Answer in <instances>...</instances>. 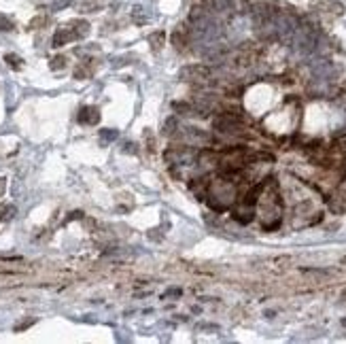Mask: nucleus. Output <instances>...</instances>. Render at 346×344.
Segmentation results:
<instances>
[{
	"mask_svg": "<svg viewBox=\"0 0 346 344\" xmlns=\"http://www.w3.org/2000/svg\"><path fill=\"white\" fill-rule=\"evenodd\" d=\"M210 70L206 64H189V66H183L178 70V79L185 81V83H202L210 79Z\"/></svg>",
	"mask_w": 346,
	"mask_h": 344,
	"instance_id": "nucleus-1",
	"label": "nucleus"
},
{
	"mask_svg": "<svg viewBox=\"0 0 346 344\" xmlns=\"http://www.w3.org/2000/svg\"><path fill=\"white\" fill-rule=\"evenodd\" d=\"M232 217L238 223H242V225H247V223H251L255 219V206H251V204H245V202H238L232 210Z\"/></svg>",
	"mask_w": 346,
	"mask_h": 344,
	"instance_id": "nucleus-2",
	"label": "nucleus"
},
{
	"mask_svg": "<svg viewBox=\"0 0 346 344\" xmlns=\"http://www.w3.org/2000/svg\"><path fill=\"white\" fill-rule=\"evenodd\" d=\"M76 119H79V123H83V125H96L100 121V108L98 106H92V104L81 106V111H79V115H76Z\"/></svg>",
	"mask_w": 346,
	"mask_h": 344,
	"instance_id": "nucleus-3",
	"label": "nucleus"
},
{
	"mask_svg": "<svg viewBox=\"0 0 346 344\" xmlns=\"http://www.w3.org/2000/svg\"><path fill=\"white\" fill-rule=\"evenodd\" d=\"M312 11H323V13H331V15H342L344 13V4L342 2H334V0H312Z\"/></svg>",
	"mask_w": 346,
	"mask_h": 344,
	"instance_id": "nucleus-4",
	"label": "nucleus"
},
{
	"mask_svg": "<svg viewBox=\"0 0 346 344\" xmlns=\"http://www.w3.org/2000/svg\"><path fill=\"white\" fill-rule=\"evenodd\" d=\"M74 32H73V28H60V30H55V34H53V47H64V45H68L70 41H74Z\"/></svg>",
	"mask_w": 346,
	"mask_h": 344,
	"instance_id": "nucleus-5",
	"label": "nucleus"
},
{
	"mask_svg": "<svg viewBox=\"0 0 346 344\" xmlns=\"http://www.w3.org/2000/svg\"><path fill=\"white\" fill-rule=\"evenodd\" d=\"M68 25L73 28V32H74L76 38H85V36L89 34V24L85 22V19H73V22H70Z\"/></svg>",
	"mask_w": 346,
	"mask_h": 344,
	"instance_id": "nucleus-6",
	"label": "nucleus"
},
{
	"mask_svg": "<svg viewBox=\"0 0 346 344\" xmlns=\"http://www.w3.org/2000/svg\"><path fill=\"white\" fill-rule=\"evenodd\" d=\"M164 41H166V34H164V30H157V32H153V34H149V45H151V51H157L164 47Z\"/></svg>",
	"mask_w": 346,
	"mask_h": 344,
	"instance_id": "nucleus-7",
	"label": "nucleus"
},
{
	"mask_svg": "<svg viewBox=\"0 0 346 344\" xmlns=\"http://www.w3.org/2000/svg\"><path fill=\"white\" fill-rule=\"evenodd\" d=\"M17 208L13 206V204H4V206H0V223L2 221H11L13 217H15Z\"/></svg>",
	"mask_w": 346,
	"mask_h": 344,
	"instance_id": "nucleus-8",
	"label": "nucleus"
},
{
	"mask_svg": "<svg viewBox=\"0 0 346 344\" xmlns=\"http://www.w3.org/2000/svg\"><path fill=\"white\" fill-rule=\"evenodd\" d=\"M4 62L9 64L13 70H22V66H24V60L19 55H15V53H6L4 55Z\"/></svg>",
	"mask_w": 346,
	"mask_h": 344,
	"instance_id": "nucleus-9",
	"label": "nucleus"
},
{
	"mask_svg": "<svg viewBox=\"0 0 346 344\" xmlns=\"http://www.w3.org/2000/svg\"><path fill=\"white\" fill-rule=\"evenodd\" d=\"M74 76L76 79H89L92 76V66L85 62V64H81V66H76L74 68Z\"/></svg>",
	"mask_w": 346,
	"mask_h": 344,
	"instance_id": "nucleus-10",
	"label": "nucleus"
},
{
	"mask_svg": "<svg viewBox=\"0 0 346 344\" xmlns=\"http://www.w3.org/2000/svg\"><path fill=\"white\" fill-rule=\"evenodd\" d=\"M13 28H15L13 19L9 15H4V13H0V32H11Z\"/></svg>",
	"mask_w": 346,
	"mask_h": 344,
	"instance_id": "nucleus-11",
	"label": "nucleus"
},
{
	"mask_svg": "<svg viewBox=\"0 0 346 344\" xmlns=\"http://www.w3.org/2000/svg\"><path fill=\"white\" fill-rule=\"evenodd\" d=\"M64 66H66V55H55L53 60L49 62V68L51 70H62Z\"/></svg>",
	"mask_w": 346,
	"mask_h": 344,
	"instance_id": "nucleus-12",
	"label": "nucleus"
},
{
	"mask_svg": "<svg viewBox=\"0 0 346 344\" xmlns=\"http://www.w3.org/2000/svg\"><path fill=\"white\" fill-rule=\"evenodd\" d=\"M49 24V17H45V15H38L34 17L30 22V30H36V28H43V25H47Z\"/></svg>",
	"mask_w": 346,
	"mask_h": 344,
	"instance_id": "nucleus-13",
	"label": "nucleus"
},
{
	"mask_svg": "<svg viewBox=\"0 0 346 344\" xmlns=\"http://www.w3.org/2000/svg\"><path fill=\"white\" fill-rule=\"evenodd\" d=\"M100 138H102V143L115 140V138H117V130H102V132H100Z\"/></svg>",
	"mask_w": 346,
	"mask_h": 344,
	"instance_id": "nucleus-14",
	"label": "nucleus"
},
{
	"mask_svg": "<svg viewBox=\"0 0 346 344\" xmlns=\"http://www.w3.org/2000/svg\"><path fill=\"white\" fill-rule=\"evenodd\" d=\"M174 125H176V119L174 117H170L168 121H166V127H164L166 136H172V134H174Z\"/></svg>",
	"mask_w": 346,
	"mask_h": 344,
	"instance_id": "nucleus-15",
	"label": "nucleus"
},
{
	"mask_svg": "<svg viewBox=\"0 0 346 344\" xmlns=\"http://www.w3.org/2000/svg\"><path fill=\"white\" fill-rule=\"evenodd\" d=\"M124 151H125V153H138V149H136V145H134V143H127Z\"/></svg>",
	"mask_w": 346,
	"mask_h": 344,
	"instance_id": "nucleus-16",
	"label": "nucleus"
},
{
	"mask_svg": "<svg viewBox=\"0 0 346 344\" xmlns=\"http://www.w3.org/2000/svg\"><path fill=\"white\" fill-rule=\"evenodd\" d=\"M32 323H34V321H25V323H22V325H17V327H15V331H22V329H25V327H30Z\"/></svg>",
	"mask_w": 346,
	"mask_h": 344,
	"instance_id": "nucleus-17",
	"label": "nucleus"
},
{
	"mask_svg": "<svg viewBox=\"0 0 346 344\" xmlns=\"http://www.w3.org/2000/svg\"><path fill=\"white\" fill-rule=\"evenodd\" d=\"M4 189H6V178H0V196L4 194Z\"/></svg>",
	"mask_w": 346,
	"mask_h": 344,
	"instance_id": "nucleus-18",
	"label": "nucleus"
}]
</instances>
